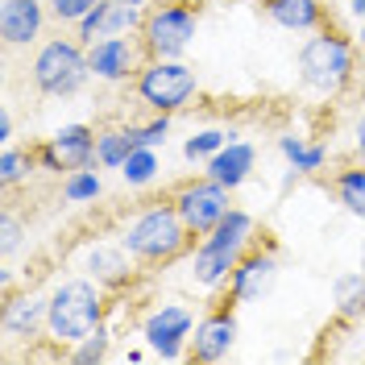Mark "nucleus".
<instances>
[{
	"label": "nucleus",
	"mask_w": 365,
	"mask_h": 365,
	"mask_svg": "<svg viewBox=\"0 0 365 365\" xmlns=\"http://www.w3.org/2000/svg\"><path fill=\"white\" fill-rule=\"evenodd\" d=\"M34 154H38V170H42V175H58V179L67 175V162H63V154L54 150L50 137H46V141H34Z\"/></svg>",
	"instance_id": "nucleus-32"
},
{
	"label": "nucleus",
	"mask_w": 365,
	"mask_h": 365,
	"mask_svg": "<svg viewBox=\"0 0 365 365\" xmlns=\"http://www.w3.org/2000/svg\"><path fill=\"white\" fill-rule=\"evenodd\" d=\"M200 4L195 0H154L141 17V46L145 58H187L191 42L200 38Z\"/></svg>",
	"instance_id": "nucleus-7"
},
{
	"label": "nucleus",
	"mask_w": 365,
	"mask_h": 365,
	"mask_svg": "<svg viewBox=\"0 0 365 365\" xmlns=\"http://www.w3.org/2000/svg\"><path fill=\"white\" fill-rule=\"evenodd\" d=\"M232 129H220V125H204V129H195V133L182 141V158L191 162V166H207L212 154H220L228 141H232Z\"/></svg>",
	"instance_id": "nucleus-26"
},
{
	"label": "nucleus",
	"mask_w": 365,
	"mask_h": 365,
	"mask_svg": "<svg viewBox=\"0 0 365 365\" xmlns=\"http://www.w3.org/2000/svg\"><path fill=\"white\" fill-rule=\"evenodd\" d=\"M253 241H257V216L232 204V212L225 220L191 245V270H187L191 287H200L207 295H220L228 274L237 270V262L245 257V250Z\"/></svg>",
	"instance_id": "nucleus-4"
},
{
	"label": "nucleus",
	"mask_w": 365,
	"mask_h": 365,
	"mask_svg": "<svg viewBox=\"0 0 365 365\" xmlns=\"http://www.w3.org/2000/svg\"><path fill=\"white\" fill-rule=\"evenodd\" d=\"M79 270L96 278L100 287H108V291H125L137 278V262L120 241H91L83 257H79Z\"/></svg>",
	"instance_id": "nucleus-15"
},
{
	"label": "nucleus",
	"mask_w": 365,
	"mask_h": 365,
	"mask_svg": "<svg viewBox=\"0 0 365 365\" xmlns=\"http://www.w3.org/2000/svg\"><path fill=\"white\" fill-rule=\"evenodd\" d=\"M0 287H4V295H13V287H17V274H13V266H4V270H0Z\"/></svg>",
	"instance_id": "nucleus-35"
},
{
	"label": "nucleus",
	"mask_w": 365,
	"mask_h": 365,
	"mask_svg": "<svg viewBox=\"0 0 365 365\" xmlns=\"http://www.w3.org/2000/svg\"><path fill=\"white\" fill-rule=\"evenodd\" d=\"M125 125H129V137H133V145L166 150V141H170V129H175V116H166V113H150L145 120H125Z\"/></svg>",
	"instance_id": "nucleus-29"
},
{
	"label": "nucleus",
	"mask_w": 365,
	"mask_h": 365,
	"mask_svg": "<svg viewBox=\"0 0 365 365\" xmlns=\"http://www.w3.org/2000/svg\"><path fill=\"white\" fill-rule=\"evenodd\" d=\"M38 175V154L34 145H0V187L17 191Z\"/></svg>",
	"instance_id": "nucleus-25"
},
{
	"label": "nucleus",
	"mask_w": 365,
	"mask_h": 365,
	"mask_svg": "<svg viewBox=\"0 0 365 365\" xmlns=\"http://www.w3.org/2000/svg\"><path fill=\"white\" fill-rule=\"evenodd\" d=\"M332 319L341 328H361V319H365V270H344L332 278Z\"/></svg>",
	"instance_id": "nucleus-19"
},
{
	"label": "nucleus",
	"mask_w": 365,
	"mask_h": 365,
	"mask_svg": "<svg viewBox=\"0 0 365 365\" xmlns=\"http://www.w3.org/2000/svg\"><path fill=\"white\" fill-rule=\"evenodd\" d=\"M353 158L365 162V113L357 116V125H353Z\"/></svg>",
	"instance_id": "nucleus-33"
},
{
	"label": "nucleus",
	"mask_w": 365,
	"mask_h": 365,
	"mask_svg": "<svg viewBox=\"0 0 365 365\" xmlns=\"http://www.w3.org/2000/svg\"><path fill=\"white\" fill-rule=\"evenodd\" d=\"M141 63H145V46L137 34H116V38H100V42L88 46L91 79L104 88H129Z\"/></svg>",
	"instance_id": "nucleus-11"
},
{
	"label": "nucleus",
	"mask_w": 365,
	"mask_h": 365,
	"mask_svg": "<svg viewBox=\"0 0 365 365\" xmlns=\"http://www.w3.org/2000/svg\"><path fill=\"white\" fill-rule=\"evenodd\" d=\"M125 4H133V9H141V13H145V9H150L154 0H125Z\"/></svg>",
	"instance_id": "nucleus-38"
},
{
	"label": "nucleus",
	"mask_w": 365,
	"mask_h": 365,
	"mask_svg": "<svg viewBox=\"0 0 365 365\" xmlns=\"http://www.w3.org/2000/svg\"><path fill=\"white\" fill-rule=\"evenodd\" d=\"M141 17L145 13L125 4V0H100L88 17L75 25V38L83 46H91L100 38H116V34H141Z\"/></svg>",
	"instance_id": "nucleus-16"
},
{
	"label": "nucleus",
	"mask_w": 365,
	"mask_h": 365,
	"mask_svg": "<svg viewBox=\"0 0 365 365\" xmlns=\"http://www.w3.org/2000/svg\"><path fill=\"white\" fill-rule=\"evenodd\" d=\"M299 88L319 96V100H341L353 91L361 75V46L353 34H344L336 25H324L316 34H307L295 54Z\"/></svg>",
	"instance_id": "nucleus-1"
},
{
	"label": "nucleus",
	"mask_w": 365,
	"mask_h": 365,
	"mask_svg": "<svg viewBox=\"0 0 365 365\" xmlns=\"http://www.w3.org/2000/svg\"><path fill=\"white\" fill-rule=\"evenodd\" d=\"M96 4H100V0H46V9H50V21L63 25V29H75V25L83 21Z\"/></svg>",
	"instance_id": "nucleus-30"
},
{
	"label": "nucleus",
	"mask_w": 365,
	"mask_h": 365,
	"mask_svg": "<svg viewBox=\"0 0 365 365\" xmlns=\"http://www.w3.org/2000/svg\"><path fill=\"white\" fill-rule=\"evenodd\" d=\"M237 336H241L237 307H232L228 299H216L204 316L195 319V332H191V361H200V365L225 361L228 353L237 349Z\"/></svg>",
	"instance_id": "nucleus-12"
},
{
	"label": "nucleus",
	"mask_w": 365,
	"mask_h": 365,
	"mask_svg": "<svg viewBox=\"0 0 365 365\" xmlns=\"http://www.w3.org/2000/svg\"><path fill=\"white\" fill-rule=\"evenodd\" d=\"M278 270H282V257H278V245H274L270 237H257L245 257L237 262V270L228 274L225 291L220 299H228L232 307H250V303H262V299L274 291V282H278Z\"/></svg>",
	"instance_id": "nucleus-10"
},
{
	"label": "nucleus",
	"mask_w": 365,
	"mask_h": 365,
	"mask_svg": "<svg viewBox=\"0 0 365 365\" xmlns=\"http://www.w3.org/2000/svg\"><path fill=\"white\" fill-rule=\"evenodd\" d=\"M129 91H133L137 108L179 116L200 96V71L191 67L187 58H145L141 71H137V79L129 83Z\"/></svg>",
	"instance_id": "nucleus-6"
},
{
	"label": "nucleus",
	"mask_w": 365,
	"mask_h": 365,
	"mask_svg": "<svg viewBox=\"0 0 365 365\" xmlns=\"http://www.w3.org/2000/svg\"><path fill=\"white\" fill-rule=\"evenodd\" d=\"M262 17L287 34H316L332 25V13L324 0H262Z\"/></svg>",
	"instance_id": "nucleus-17"
},
{
	"label": "nucleus",
	"mask_w": 365,
	"mask_h": 365,
	"mask_svg": "<svg viewBox=\"0 0 365 365\" xmlns=\"http://www.w3.org/2000/svg\"><path fill=\"white\" fill-rule=\"evenodd\" d=\"M361 270H365V237H361Z\"/></svg>",
	"instance_id": "nucleus-39"
},
{
	"label": "nucleus",
	"mask_w": 365,
	"mask_h": 365,
	"mask_svg": "<svg viewBox=\"0 0 365 365\" xmlns=\"http://www.w3.org/2000/svg\"><path fill=\"white\" fill-rule=\"evenodd\" d=\"M175 212L182 216V225L191 228V237L200 241L207 237L212 228L225 220L228 212H232V191H228L225 182H216L212 175H191V179H182L170 187V195H166Z\"/></svg>",
	"instance_id": "nucleus-9"
},
{
	"label": "nucleus",
	"mask_w": 365,
	"mask_h": 365,
	"mask_svg": "<svg viewBox=\"0 0 365 365\" xmlns=\"http://www.w3.org/2000/svg\"><path fill=\"white\" fill-rule=\"evenodd\" d=\"M361 332H365V319H361Z\"/></svg>",
	"instance_id": "nucleus-40"
},
{
	"label": "nucleus",
	"mask_w": 365,
	"mask_h": 365,
	"mask_svg": "<svg viewBox=\"0 0 365 365\" xmlns=\"http://www.w3.org/2000/svg\"><path fill=\"white\" fill-rule=\"evenodd\" d=\"M191 332H195V312L182 299H162L137 319V336L158 361H191Z\"/></svg>",
	"instance_id": "nucleus-8"
},
{
	"label": "nucleus",
	"mask_w": 365,
	"mask_h": 365,
	"mask_svg": "<svg viewBox=\"0 0 365 365\" xmlns=\"http://www.w3.org/2000/svg\"><path fill=\"white\" fill-rule=\"evenodd\" d=\"M133 137H129V125H104L96 133V166L100 170H120L129 154H133Z\"/></svg>",
	"instance_id": "nucleus-24"
},
{
	"label": "nucleus",
	"mask_w": 365,
	"mask_h": 365,
	"mask_svg": "<svg viewBox=\"0 0 365 365\" xmlns=\"http://www.w3.org/2000/svg\"><path fill=\"white\" fill-rule=\"evenodd\" d=\"M353 38H357V46L365 50V21H357V34H353Z\"/></svg>",
	"instance_id": "nucleus-37"
},
{
	"label": "nucleus",
	"mask_w": 365,
	"mask_h": 365,
	"mask_svg": "<svg viewBox=\"0 0 365 365\" xmlns=\"http://www.w3.org/2000/svg\"><path fill=\"white\" fill-rule=\"evenodd\" d=\"M116 241L133 253V262L141 270L175 266L179 257H191V245H195L191 228L182 225V216L175 212L170 200H150L145 207H137L133 216L120 225Z\"/></svg>",
	"instance_id": "nucleus-3"
},
{
	"label": "nucleus",
	"mask_w": 365,
	"mask_h": 365,
	"mask_svg": "<svg viewBox=\"0 0 365 365\" xmlns=\"http://www.w3.org/2000/svg\"><path fill=\"white\" fill-rule=\"evenodd\" d=\"M13 133H17L13 113H9V108H0V145H13Z\"/></svg>",
	"instance_id": "nucleus-34"
},
{
	"label": "nucleus",
	"mask_w": 365,
	"mask_h": 365,
	"mask_svg": "<svg viewBox=\"0 0 365 365\" xmlns=\"http://www.w3.org/2000/svg\"><path fill=\"white\" fill-rule=\"evenodd\" d=\"M21 241H25V216L13 212V207H4L0 212V253H4V262L21 250Z\"/></svg>",
	"instance_id": "nucleus-31"
},
{
	"label": "nucleus",
	"mask_w": 365,
	"mask_h": 365,
	"mask_svg": "<svg viewBox=\"0 0 365 365\" xmlns=\"http://www.w3.org/2000/svg\"><path fill=\"white\" fill-rule=\"evenodd\" d=\"M344 4H349V13H353L357 21H365V0H344Z\"/></svg>",
	"instance_id": "nucleus-36"
},
{
	"label": "nucleus",
	"mask_w": 365,
	"mask_h": 365,
	"mask_svg": "<svg viewBox=\"0 0 365 365\" xmlns=\"http://www.w3.org/2000/svg\"><path fill=\"white\" fill-rule=\"evenodd\" d=\"M278 154L287 162V170H295L299 179H312L319 170H328V145L324 141H312V137L282 133L278 137Z\"/></svg>",
	"instance_id": "nucleus-21"
},
{
	"label": "nucleus",
	"mask_w": 365,
	"mask_h": 365,
	"mask_svg": "<svg viewBox=\"0 0 365 365\" xmlns=\"http://www.w3.org/2000/svg\"><path fill=\"white\" fill-rule=\"evenodd\" d=\"M29 83L46 100H75L79 91L88 88L91 83L88 46L75 38V29L38 42L34 58H29Z\"/></svg>",
	"instance_id": "nucleus-5"
},
{
	"label": "nucleus",
	"mask_w": 365,
	"mask_h": 365,
	"mask_svg": "<svg viewBox=\"0 0 365 365\" xmlns=\"http://www.w3.org/2000/svg\"><path fill=\"white\" fill-rule=\"evenodd\" d=\"M46 312H50V291H13L4 295V312H0V332L9 344H34L46 336Z\"/></svg>",
	"instance_id": "nucleus-13"
},
{
	"label": "nucleus",
	"mask_w": 365,
	"mask_h": 365,
	"mask_svg": "<svg viewBox=\"0 0 365 365\" xmlns=\"http://www.w3.org/2000/svg\"><path fill=\"white\" fill-rule=\"evenodd\" d=\"M58 195H63V204H75V207H88L96 200H104V175H100V166L91 162V166L67 170L63 182H58Z\"/></svg>",
	"instance_id": "nucleus-23"
},
{
	"label": "nucleus",
	"mask_w": 365,
	"mask_h": 365,
	"mask_svg": "<svg viewBox=\"0 0 365 365\" xmlns=\"http://www.w3.org/2000/svg\"><path fill=\"white\" fill-rule=\"evenodd\" d=\"M328 191H332V200L341 204L344 216H353V220H361L365 225V162H341L332 175H328Z\"/></svg>",
	"instance_id": "nucleus-20"
},
{
	"label": "nucleus",
	"mask_w": 365,
	"mask_h": 365,
	"mask_svg": "<svg viewBox=\"0 0 365 365\" xmlns=\"http://www.w3.org/2000/svg\"><path fill=\"white\" fill-rule=\"evenodd\" d=\"M96 125H83V120H71V125H58L50 141H54V150L63 154L67 162V170H79V166H91L96 162Z\"/></svg>",
	"instance_id": "nucleus-22"
},
{
	"label": "nucleus",
	"mask_w": 365,
	"mask_h": 365,
	"mask_svg": "<svg viewBox=\"0 0 365 365\" xmlns=\"http://www.w3.org/2000/svg\"><path fill=\"white\" fill-rule=\"evenodd\" d=\"M113 328L108 324H100L91 336H83L79 344H71L67 349V361H75V365H100V361H108L113 357Z\"/></svg>",
	"instance_id": "nucleus-28"
},
{
	"label": "nucleus",
	"mask_w": 365,
	"mask_h": 365,
	"mask_svg": "<svg viewBox=\"0 0 365 365\" xmlns=\"http://www.w3.org/2000/svg\"><path fill=\"white\" fill-rule=\"evenodd\" d=\"M158 175H162V154L150 150V145H137L133 154H129V162L120 166V179H125V187H133V191L154 187Z\"/></svg>",
	"instance_id": "nucleus-27"
},
{
	"label": "nucleus",
	"mask_w": 365,
	"mask_h": 365,
	"mask_svg": "<svg viewBox=\"0 0 365 365\" xmlns=\"http://www.w3.org/2000/svg\"><path fill=\"white\" fill-rule=\"evenodd\" d=\"M204 170L216 182H225L228 191H241V187L253 179V170H257V145L237 133L225 150H220V154H212V158H207Z\"/></svg>",
	"instance_id": "nucleus-18"
},
{
	"label": "nucleus",
	"mask_w": 365,
	"mask_h": 365,
	"mask_svg": "<svg viewBox=\"0 0 365 365\" xmlns=\"http://www.w3.org/2000/svg\"><path fill=\"white\" fill-rule=\"evenodd\" d=\"M113 291L100 287L88 274H71L58 278L50 287V312H46V341L58 344L67 357L71 344H79L83 336H91L100 324H108L113 316Z\"/></svg>",
	"instance_id": "nucleus-2"
},
{
	"label": "nucleus",
	"mask_w": 365,
	"mask_h": 365,
	"mask_svg": "<svg viewBox=\"0 0 365 365\" xmlns=\"http://www.w3.org/2000/svg\"><path fill=\"white\" fill-rule=\"evenodd\" d=\"M50 9L46 0H0V42L9 50H29L42 42Z\"/></svg>",
	"instance_id": "nucleus-14"
}]
</instances>
